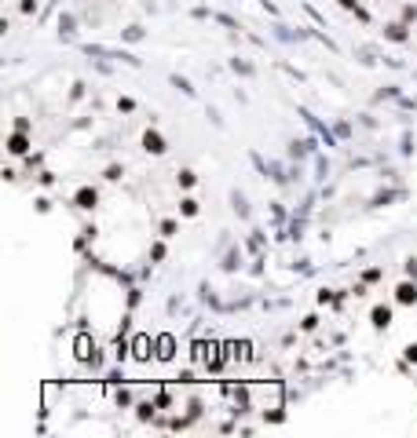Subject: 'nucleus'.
<instances>
[{"label": "nucleus", "mask_w": 417, "mask_h": 438, "mask_svg": "<svg viewBox=\"0 0 417 438\" xmlns=\"http://www.w3.org/2000/svg\"><path fill=\"white\" fill-rule=\"evenodd\" d=\"M373 321L377 325H388V321H392V311H388V307H377V311H373Z\"/></svg>", "instance_id": "2"}, {"label": "nucleus", "mask_w": 417, "mask_h": 438, "mask_svg": "<svg viewBox=\"0 0 417 438\" xmlns=\"http://www.w3.org/2000/svg\"><path fill=\"white\" fill-rule=\"evenodd\" d=\"M77 201H81V204H92V201H95V194H88V190H81V194H77Z\"/></svg>", "instance_id": "4"}, {"label": "nucleus", "mask_w": 417, "mask_h": 438, "mask_svg": "<svg viewBox=\"0 0 417 438\" xmlns=\"http://www.w3.org/2000/svg\"><path fill=\"white\" fill-rule=\"evenodd\" d=\"M417 300V288L414 285H399V303H414Z\"/></svg>", "instance_id": "1"}, {"label": "nucleus", "mask_w": 417, "mask_h": 438, "mask_svg": "<svg viewBox=\"0 0 417 438\" xmlns=\"http://www.w3.org/2000/svg\"><path fill=\"white\" fill-rule=\"evenodd\" d=\"M143 143H146V150H154V154H161V150H165V146H161V139H157V135H150V132H146V139H143Z\"/></svg>", "instance_id": "3"}]
</instances>
